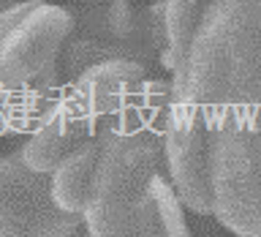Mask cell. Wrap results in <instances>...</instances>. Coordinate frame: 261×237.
I'll return each instance as SVG.
<instances>
[{
  "label": "cell",
  "mask_w": 261,
  "mask_h": 237,
  "mask_svg": "<svg viewBox=\"0 0 261 237\" xmlns=\"http://www.w3.org/2000/svg\"><path fill=\"white\" fill-rule=\"evenodd\" d=\"M166 163L188 210L261 237V0H166Z\"/></svg>",
  "instance_id": "1"
},
{
  "label": "cell",
  "mask_w": 261,
  "mask_h": 237,
  "mask_svg": "<svg viewBox=\"0 0 261 237\" xmlns=\"http://www.w3.org/2000/svg\"><path fill=\"white\" fill-rule=\"evenodd\" d=\"M169 79L147 77L98 139L93 191L82 221L90 237H191L166 163Z\"/></svg>",
  "instance_id": "2"
},
{
  "label": "cell",
  "mask_w": 261,
  "mask_h": 237,
  "mask_svg": "<svg viewBox=\"0 0 261 237\" xmlns=\"http://www.w3.org/2000/svg\"><path fill=\"white\" fill-rule=\"evenodd\" d=\"M144 79L147 65L134 60H109L65 82L52 112L22 147L28 167L52 175L71 153L98 142L130 104Z\"/></svg>",
  "instance_id": "3"
},
{
  "label": "cell",
  "mask_w": 261,
  "mask_h": 237,
  "mask_svg": "<svg viewBox=\"0 0 261 237\" xmlns=\"http://www.w3.org/2000/svg\"><path fill=\"white\" fill-rule=\"evenodd\" d=\"M68 36V8L38 0L0 11V104L60 71Z\"/></svg>",
  "instance_id": "4"
},
{
  "label": "cell",
  "mask_w": 261,
  "mask_h": 237,
  "mask_svg": "<svg viewBox=\"0 0 261 237\" xmlns=\"http://www.w3.org/2000/svg\"><path fill=\"white\" fill-rule=\"evenodd\" d=\"M82 216L57 207L52 175L28 167L22 150L0 158V237H73Z\"/></svg>",
  "instance_id": "5"
},
{
  "label": "cell",
  "mask_w": 261,
  "mask_h": 237,
  "mask_svg": "<svg viewBox=\"0 0 261 237\" xmlns=\"http://www.w3.org/2000/svg\"><path fill=\"white\" fill-rule=\"evenodd\" d=\"M71 11V36L114 46L122 60L152 63L166 52V3L130 6V0H87Z\"/></svg>",
  "instance_id": "6"
},
{
  "label": "cell",
  "mask_w": 261,
  "mask_h": 237,
  "mask_svg": "<svg viewBox=\"0 0 261 237\" xmlns=\"http://www.w3.org/2000/svg\"><path fill=\"white\" fill-rule=\"evenodd\" d=\"M95 163H98V142L79 147L52 172V196L60 210L73 212V216H85L90 191H93Z\"/></svg>",
  "instance_id": "7"
},
{
  "label": "cell",
  "mask_w": 261,
  "mask_h": 237,
  "mask_svg": "<svg viewBox=\"0 0 261 237\" xmlns=\"http://www.w3.org/2000/svg\"><path fill=\"white\" fill-rule=\"evenodd\" d=\"M24 3H38V0H0V11H8V8L24 6Z\"/></svg>",
  "instance_id": "8"
},
{
  "label": "cell",
  "mask_w": 261,
  "mask_h": 237,
  "mask_svg": "<svg viewBox=\"0 0 261 237\" xmlns=\"http://www.w3.org/2000/svg\"><path fill=\"white\" fill-rule=\"evenodd\" d=\"M73 237H90V234H87V232H82V229H79V232L73 234Z\"/></svg>",
  "instance_id": "9"
},
{
  "label": "cell",
  "mask_w": 261,
  "mask_h": 237,
  "mask_svg": "<svg viewBox=\"0 0 261 237\" xmlns=\"http://www.w3.org/2000/svg\"><path fill=\"white\" fill-rule=\"evenodd\" d=\"M76 3H87V0H76ZM155 3H166V0H155Z\"/></svg>",
  "instance_id": "10"
}]
</instances>
